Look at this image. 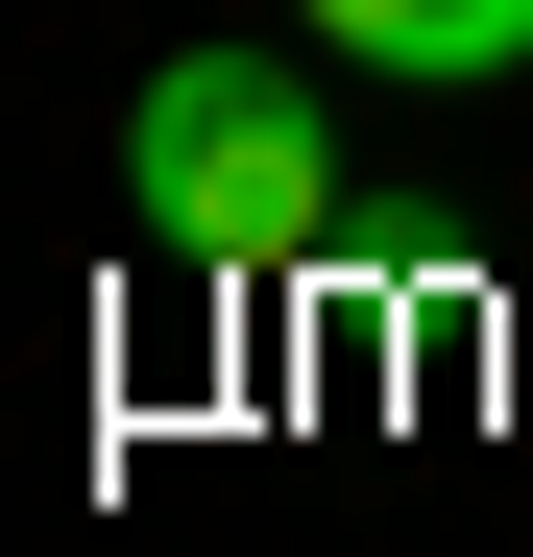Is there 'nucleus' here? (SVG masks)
I'll use <instances>...</instances> for the list:
<instances>
[{
    "instance_id": "obj_1",
    "label": "nucleus",
    "mask_w": 533,
    "mask_h": 557,
    "mask_svg": "<svg viewBox=\"0 0 533 557\" xmlns=\"http://www.w3.org/2000/svg\"><path fill=\"white\" fill-rule=\"evenodd\" d=\"M122 170H146V243L219 267V292H266V267L339 243V98L292 49H170L122 98Z\"/></svg>"
},
{
    "instance_id": "obj_2",
    "label": "nucleus",
    "mask_w": 533,
    "mask_h": 557,
    "mask_svg": "<svg viewBox=\"0 0 533 557\" xmlns=\"http://www.w3.org/2000/svg\"><path fill=\"white\" fill-rule=\"evenodd\" d=\"M292 25L339 73H412V98H485V73H533V0H292Z\"/></svg>"
}]
</instances>
